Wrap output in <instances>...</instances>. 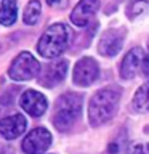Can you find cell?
Instances as JSON below:
<instances>
[{
  "mask_svg": "<svg viewBox=\"0 0 149 154\" xmlns=\"http://www.w3.org/2000/svg\"><path fill=\"white\" fill-rule=\"evenodd\" d=\"M120 90L115 87L101 88L91 96L88 104V119L93 127H99L115 116L119 109Z\"/></svg>",
  "mask_w": 149,
  "mask_h": 154,
  "instance_id": "cell-1",
  "label": "cell"
},
{
  "mask_svg": "<svg viewBox=\"0 0 149 154\" xmlns=\"http://www.w3.org/2000/svg\"><path fill=\"white\" fill-rule=\"evenodd\" d=\"M71 42V31L62 23H55L42 34L40 40L37 43L38 55L51 60L58 58L62 51L69 47Z\"/></svg>",
  "mask_w": 149,
  "mask_h": 154,
  "instance_id": "cell-2",
  "label": "cell"
},
{
  "mask_svg": "<svg viewBox=\"0 0 149 154\" xmlns=\"http://www.w3.org/2000/svg\"><path fill=\"white\" fill-rule=\"evenodd\" d=\"M80 112H82V96L79 93H74V91L64 93L56 101L53 124L59 132H66L75 124Z\"/></svg>",
  "mask_w": 149,
  "mask_h": 154,
  "instance_id": "cell-3",
  "label": "cell"
},
{
  "mask_svg": "<svg viewBox=\"0 0 149 154\" xmlns=\"http://www.w3.org/2000/svg\"><path fill=\"white\" fill-rule=\"evenodd\" d=\"M40 71H42L40 63L35 60V56L29 51H21L10 64L8 75L11 80L23 82L37 77L40 74Z\"/></svg>",
  "mask_w": 149,
  "mask_h": 154,
  "instance_id": "cell-4",
  "label": "cell"
},
{
  "mask_svg": "<svg viewBox=\"0 0 149 154\" xmlns=\"http://www.w3.org/2000/svg\"><path fill=\"white\" fill-rule=\"evenodd\" d=\"M51 144V133L43 127H37L31 130L26 138L23 140V151L24 154H45Z\"/></svg>",
  "mask_w": 149,
  "mask_h": 154,
  "instance_id": "cell-5",
  "label": "cell"
},
{
  "mask_svg": "<svg viewBox=\"0 0 149 154\" xmlns=\"http://www.w3.org/2000/svg\"><path fill=\"white\" fill-rule=\"evenodd\" d=\"M72 80L79 87H88L98 79L99 75V66L93 58H82L77 61L74 67V74H72Z\"/></svg>",
  "mask_w": 149,
  "mask_h": 154,
  "instance_id": "cell-6",
  "label": "cell"
},
{
  "mask_svg": "<svg viewBox=\"0 0 149 154\" xmlns=\"http://www.w3.org/2000/svg\"><path fill=\"white\" fill-rule=\"evenodd\" d=\"M125 40V29H108L99 38L98 51L103 56H115L122 50Z\"/></svg>",
  "mask_w": 149,
  "mask_h": 154,
  "instance_id": "cell-7",
  "label": "cell"
},
{
  "mask_svg": "<svg viewBox=\"0 0 149 154\" xmlns=\"http://www.w3.org/2000/svg\"><path fill=\"white\" fill-rule=\"evenodd\" d=\"M19 106L23 108V111H26L32 117H40L48 108V101L45 98V95H42L40 91L26 90L21 95V98H19Z\"/></svg>",
  "mask_w": 149,
  "mask_h": 154,
  "instance_id": "cell-8",
  "label": "cell"
},
{
  "mask_svg": "<svg viewBox=\"0 0 149 154\" xmlns=\"http://www.w3.org/2000/svg\"><path fill=\"white\" fill-rule=\"evenodd\" d=\"M99 10V0H80L71 13V21L77 27L88 26L96 11Z\"/></svg>",
  "mask_w": 149,
  "mask_h": 154,
  "instance_id": "cell-9",
  "label": "cell"
},
{
  "mask_svg": "<svg viewBox=\"0 0 149 154\" xmlns=\"http://www.w3.org/2000/svg\"><path fill=\"white\" fill-rule=\"evenodd\" d=\"M26 127H27V120L23 114H11L0 119V135L8 141L21 137L26 132Z\"/></svg>",
  "mask_w": 149,
  "mask_h": 154,
  "instance_id": "cell-10",
  "label": "cell"
},
{
  "mask_svg": "<svg viewBox=\"0 0 149 154\" xmlns=\"http://www.w3.org/2000/svg\"><path fill=\"white\" fill-rule=\"evenodd\" d=\"M67 74V61L66 60H59L55 63H50L45 69L42 71V75L38 82H40L42 87H47V88H53L58 84H61L64 80V77Z\"/></svg>",
  "mask_w": 149,
  "mask_h": 154,
  "instance_id": "cell-11",
  "label": "cell"
},
{
  "mask_svg": "<svg viewBox=\"0 0 149 154\" xmlns=\"http://www.w3.org/2000/svg\"><path fill=\"white\" fill-rule=\"evenodd\" d=\"M143 60H144L143 48H139V47L132 48L122 60V64H120V75H122L123 79H133V77L136 75L139 66H143Z\"/></svg>",
  "mask_w": 149,
  "mask_h": 154,
  "instance_id": "cell-12",
  "label": "cell"
},
{
  "mask_svg": "<svg viewBox=\"0 0 149 154\" xmlns=\"http://www.w3.org/2000/svg\"><path fill=\"white\" fill-rule=\"evenodd\" d=\"M18 18V2L16 0H2L0 3V24L11 26Z\"/></svg>",
  "mask_w": 149,
  "mask_h": 154,
  "instance_id": "cell-13",
  "label": "cell"
},
{
  "mask_svg": "<svg viewBox=\"0 0 149 154\" xmlns=\"http://www.w3.org/2000/svg\"><path fill=\"white\" fill-rule=\"evenodd\" d=\"M132 104H133V109L138 111V112H147L149 111V82L143 84L136 90Z\"/></svg>",
  "mask_w": 149,
  "mask_h": 154,
  "instance_id": "cell-14",
  "label": "cell"
},
{
  "mask_svg": "<svg viewBox=\"0 0 149 154\" xmlns=\"http://www.w3.org/2000/svg\"><path fill=\"white\" fill-rule=\"evenodd\" d=\"M40 13H42V5L38 0H31L26 8H24V13H23V21L27 24V26H32L35 24L38 19H40Z\"/></svg>",
  "mask_w": 149,
  "mask_h": 154,
  "instance_id": "cell-15",
  "label": "cell"
},
{
  "mask_svg": "<svg viewBox=\"0 0 149 154\" xmlns=\"http://www.w3.org/2000/svg\"><path fill=\"white\" fill-rule=\"evenodd\" d=\"M132 154H149V143L135 144L132 149Z\"/></svg>",
  "mask_w": 149,
  "mask_h": 154,
  "instance_id": "cell-16",
  "label": "cell"
},
{
  "mask_svg": "<svg viewBox=\"0 0 149 154\" xmlns=\"http://www.w3.org/2000/svg\"><path fill=\"white\" fill-rule=\"evenodd\" d=\"M143 74L149 77V51H147V55H144V60H143Z\"/></svg>",
  "mask_w": 149,
  "mask_h": 154,
  "instance_id": "cell-17",
  "label": "cell"
},
{
  "mask_svg": "<svg viewBox=\"0 0 149 154\" xmlns=\"http://www.w3.org/2000/svg\"><path fill=\"white\" fill-rule=\"evenodd\" d=\"M0 154H14L13 148L10 144H5V143H0Z\"/></svg>",
  "mask_w": 149,
  "mask_h": 154,
  "instance_id": "cell-18",
  "label": "cell"
},
{
  "mask_svg": "<svg viewBox=\"0 0 149 154\" xmlns=\"http://www.w3.org/2000/svg\"><path fill=\"white\" fill-rule=\"evenodd\" d=\"M119 152V144L117 143H111L109 144V154H117Z\"/></svg>",
  "mask_w": 149,
  "mask_h": 154,
  "instance_id": "cell-19",
  "label": "cell"
},
{
  "mask_svg": "<svg viewBox=\"0 0 149 154\" xmlns=\"http://www.w3.org/2000/svg\"><path fill=\"white\" fill-rule=\"evenodd\" d=\"M61 0H47V3L50 5V7H56V5H59Z\"/></svg>",
  "mask_w": 149,
  "mask_h": 154,
  "instance_id": "cell-20",
  "label": "cell"
}]
</instances>
